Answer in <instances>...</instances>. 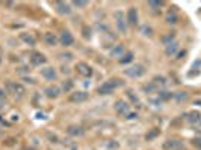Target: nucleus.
<instances>
[{"label": "nucleus", "mask_w": 201, "mask_h": 150, "mask_svg": "<svg viewBox=\"0 0 201 150\" xmlns=\"http://www.w3.org/2000/svg\"><path fill=\"white\" fill-rule=\"evenodd\" d=\"M60 59H63V60H72V54L71 53H63V54H60Z\"/></svg>", "instance_id": "obj_26"}, {"label": "nucleus", "mask_w": 201, "mask_h": 150, "mask_svg": "<svg viewBox=\"0 0 201 150\" xmlns=\"http://www.w3.org/2000/svg\"><path fill=\"white\" fill-rule=\"evenodd\" d=\"M200 122H201V120H200Z\"/></svg>", "instance_id": "obj_38"}, {"label": "nucleus", "mask_w": 201, "mask_h": 150, "mask_svg": "<svg viewBox=\"0 0 201 150\" xmlns=\"http://www.w3.org/2000/svg\"><path fill=\"white\" fill-rule=\"evenodd\" d=\"M20 38L27 44V45H30V47H33L35 44H36V39H35V36L33 35H30V33H21L20 35Z\"/></svg>", "instance_id": "obj_15"}, {"label": "nucleus", "mask_w": 201, "mask_h": 150, "mask_svg": "<svg viewBox=\"0 0 201 150\" xmlns=\"http://www.w3.org/2000/svg\"><path fill=\"white\" fill-rule=\"evenodd\" d=\"M5 107V102H3V99H0V108H3Z\"/></svg>", "instance_id": "obj_36"}, {"label": "nucleus", "mask_w": 201, "mask_h": 150, "mask_svg": "<svg viewBox=\"0 0 201 150\" xmlns=\"http://www.w3.org/2000/svg\"><path fill=\"white\" fill-rule=\"evenodd\" d=\"M45 95L48 96V98H57L59 95H60V89L57 87V86H50V87H47L45 89Z\"/></svg>", "instance_id": "obj_13"}, {"label": "nucleus", "mask_w": 201, "mask_h": 150, "mask_svg": "<svg viewBox=\"0 0 201 150\" xmlns=\"http://www.w3.org/2000/svg\"><path fill=\"white\" fill-rule=\"evenodd\" d=\"M114 18H116V24H117L119 32L125 33V32H126V29H128L126 21H125V14H123L122 11H117V12H114Z\"/></svg>", "instance_id": "obj_3"}, {"label": "nucleus", "mask_w": 201, "mask_h": 150, "mask_svg": "<svg viewBox=\"0 0 201 150\" xmlns=\"http://www.w3.org/2000/svg\"><path fill=\"white\" fill-rule=\"evenodd\" d=\"M179 147H182V143L177 141V140H168V141L164 144V149H165V150H176V149H179Z\"/></svg>", "instance_id": "obj_14"}, {"label": "nucleus", "mask_w": 201, "mask_h": 150, "mask_svg": "<svg viewBox=\"0 0 201 150\" xmlns=\"http://www.w3.org/2000/svg\"><path fill=\"white\" fill-rule=\"evenodd\" d=\"M111 56L113 57H123L125 56V47L123 45H117L114 50H111Z\"/></svg>", "instance_id": "obj_16"}, {"label": "nucleus", "mask_w": 201, "mask_h": 150, "mask_svg": "<svg viewBox=\"0 0 201 150\" xmlns=\"http://www.w3.org/2000/svg\"><path fill=\"white\" fill-rule=\"evenodd\" d=\"M173 98H174L176 101L182 102V101H186V99H188V93H186V92H177V93L173 95Z\"/></svg>", "instance_id": "obj_21"}, {"label": "nucleus", "mask_w": 201, "mask_h": 150, "mask_svg": "<svg viewBox=\"0 0 201 150\" xmlns=\"http://www.w3.org/2000/svg\"><path fill=\"white\" fill-rule=\"evenodd\" d=\"M60 44H62L63 47H69V45H72V44H74V36H72L68 30H63L62 35H60Z\"/></svg>", "instance_id": "obj_5"}, {"label": "nucleus", "mask_w": 201, "mask_h": 150, "mask_svg": "<svg viewBox=\"0 0 201 150\" xmlns=\"http://www.w3.org/2000/svg\"><path fill=\"white\" fill-rule=\"evenodd\" d=\"M188 116H189L188 120H189L191 123H197V122L201 120V116H200V113H197V111H192V113H189Z\"/></svg>", "instance_id": "obj_19"}, {"label": "nucleus", "mask_w": 201, "mask_h": 150, "mask_svg": "<svg viewBox=\"0 0 201 150\" xmlns=\"http://www.w3.org/2000/svg\"><path fill=\"white\" fill-rule=\"evenodd\" d=\"M194 146H195V147H198V149H201V138L194 140Z\"/></svg>", "instance_id": "obj_30"}, {"label": "nucleus", "mask_w": 201, "mask_h": 150, "mask_svg": "<svg viewBox=\"0 0 201 150\" xmlns=\"http://www.w3.org/2000/svg\"><path fill=\"white\" fill-rule=\"evenodd\" d=\"M77 71H78V74H81L83 77H92V74H93L92 68H90L87 63H84V62L77 63Z\"/></svg>", "instance_id": "obj_4"}, {"label": "nucleus", "mask_w": 201, "mask_h": 150, "mask_svg": "<svg viewBox=\"0 0 201 150\" xmlns=\"http://www.w3.org/2000/svg\"><path fill=\"white\" fill-rule=\"evenodd\" d=\"M87 99H89V93H86V92H74L71 95V101L72 102H84Z\"/></svg>", "instance_id": "obj_12"}, {"label": "nucleus", "mask_w": 201, "mask_h": 150, "mask_svg": "<svg viewBox=\"0 0 201 150\" xmlns=\"http://www.w3.org/2000/svg\"><path fill=\"white\" fill-rule=\"evenodd\" d=\"M126 20H128V23H129L131 26H137V23H138V12H137L135 8H129Z\"/></svg>", "instance_id": "obj_9"}, {"label": "nucleus", "mask_w": 201, "mask_h": 150, "mask_svg": "<svg viewBox=\"0 0 201 150\" xmlns=\"http://www.w3.org/2000/svg\"><path fill=\"white\" fill-rule=\"evenodd\" d=\"M62 72H63V74H69V69L63 66V68H62Z\"/></svg>", "instance_id": "obj_35"}, {"label": "nucleus", "mask_w": 201, "mask_h": 150, "mask_svg": "<svg viewBox=\"0 0 201 150\" xmlns=\"http://www.w3.org/2000/svg\"><path fill=\"white\" fill-rule=\"evenodd\" d=\"M144 72H146V69H144V66H141V65L131 66V68L125 69V74H126L128 77H131V78H140V77L144 75Z\"/></svg>", "instance_id": "obj_2"}, {"label": "nucleus", "mask_w": 201, "mask_h": 150, "mask_svg": "<svg viewBox=\"0 0 201 150\" xmlns=\"http://www.w3.org/2000/svg\"><path fill=\"white\" fill-rule=\"evenodd\" d=\"M132 60H134V54H132V53H125V56L119 59V62H120L122 65H123V63H129V62H132Z\"/></svg>", "instance_id": "obj_20"}, {"label": "nucleus", "mask_w": 201, "mask_h": 150, "mask_svg": "<svg viewBox=\"0 0 201 150\" xmlns=\"http://www.w3.org/2000/svg\"><path fill=\"white\" fill-rule=\"evenodd\" d=\"M119 86H122V81H120V80H110V81L104 83L102 86L98 89V93H100V95H110V93H113V90H114L116 87H119Z\"/></svg>", "instance_id": "obj_1"}, {"label": "nucleus", "mask_w": 201, "mask_h": 150, "mask_svg": "<svg viewBox=\"0 0 201 150\" xmlns=\"http://www.w3.org/2000/svg\"><path fill=\"white\" fill-rule=\"evenodd\" d=\"M18 71H20V72H29L30 69H29V68H20Z\"/></svg>", "instance_id": "obj_33"}, {"label": "nucleus", "mask_w": 201, "mask_h": 150, "mask_svg": "<svg viewBox=\"0 0 201 150\" xmlns=\"http://www.w3.org/2000/svg\"><path fill=\"white\" fill-rule=\"evenodd\" d=\"M114 108H116V111H117L120 116H126V114L129 113V105H128L125 101H117L116 105H114Z\"/></svg>", "instance_id": "obj_8"}, {"label": "nucleus", "mask_w": 201, "mask_h": 150, "mask_svg": "<svg viewBox=\"0 0 201 150\" xmlns=\"http://www.w3.org/2000/svg\"><path fill=\"white\" fill-rule=\"evenodd\" d=\"M8 90L9 92H12V93H15V95H24V87L21 86V84H18V83H12V81H9L8 84Z\"/></svg>", "instance_id": "obj_7"}, {"label": "nucleus", "mask_w": 201, "mask_h": 150, "mask_svg": "<svg viewBox=\"0 0 201 150\" xmlns=\"http://www.w3.org/2000/svg\"><path fill=\"white\" fill-rule=\"evenodd\" d=\"M0 63H2V50H0Z\"/></svg>", "instance_id": "obj_37"}, {"label": "nucleus", "mask_w": 201, "mask_h": 150, "mask_svg": "<svg viewBox=\"0 0 201 150\" xmlns=\"http://www.w3.org/2000/svg\"><path fill=\"white\" fill-rule=\"evenodd\" d=\"M143 89H144V92H147V93H150V92H153V90L156 89V84H155V83H150V84H147V86H144Z\"/></svg>", "instance_id": "obj_24"}, {"label": "nucleus", "mask_w": 201, "mask_h": 150, "mask_svg": "<svg viewBox=\"0 0 201 150\" xmlns=\"http://www.w3.org/2000/svg\"><path fill=\"white\" fill-rule=\"evenodd\" d=\"M68 134L72 135V137H80V135L84 134V131H83L80 126H71V128L68 129Z\"/></svg>", "instance_id": "obj_17"}, {"label": "nucleus", "mask_w": 201, "mask_h": 150, "mask_svg": "<svg viewBox=\"0 0 201 150\" xmlns=\"http://www.w3.org/2000/svg\"><path fill=\"white\" fill-rule=\"evenodd\" d=\"M47 62V59L41 54V53H33L32 56H30V63L33 65V66H41V65H44Z\"/></svg>", "instance_id": "obj_6"}, {"label": "nucleus", "mask_w": 201, "mask_h": 150, "mask_svg": "<svg viewBox=\"0 0 201 150\" xmlns=\"http://www.w3.org/2000/svg\"><path fill=\"white\" fill-rule=\"evenodd\" d=\"M45 42L48 44V45H51V47H54L56 44H57V38H56V35H53V33H45Z\"/></svg>", "instance_id": "obj_18"}, {"label": "nucleus", "mask_w": 201, "mask_h": 150, "mask_svg": "<svg viewBox=\"0 0 201 150\" xmlns=\"http://www.w3.org/2000/svg\"><path fill=\"white\" fill-rule=\"evenodd\" d=\"M89 3L87 2H74V6H77V8H86Z\"/></svg>", "instance_id": "obj_27"}, {"label": "nucleus", "mask_w": 201, "mask_h": 150, "mask_svg": "<svg viewBox=\"0 0 201 150\" xmlns=\"http://www.w3.org/2000/svg\"><path fill=\"white\" fill-rule=\"evenodd\" d=\"M158 135H159V131H158V129H153L152 132H149V134L146 135V140H149V141H150V140H153L155 137H158Z\"/></svg>", "instance_id": "obj_23"}, {"label": "nucleus", "mask_w": 201, "mask_h": 150, "mask_svg": "<svg viewBox=\"0 0 201 150\" xmlns=\"http://www.w3.org/2000/svg\"><path fill=\"white\" fill-rule=\"evenodd\" d=\"M41 74H42L44 78H47V80H50V81H56V80H57V72H56L53 68H44Z\"/></svg>", "instance_id": "obj_11"}, {"label": "nucleus", "mask_w": 201, "mask_h": 150, "mask_svg": "<svg viewBox=\"0 0 201 150\" xmlns=\"http://www.w3.org/2000/svg\"><path fill=\"white\" fill-rule=\"evenodd\" d=\"M0 99H5V92L0 89Z\"/></svg>", "instance_id": "obj_34"}, {"label": "nucleus", "mask_w": 201, "mask_h": 150, "mask_svg": "<svg viewBox=\"0 0 201 150\" xmlns=\"http://www.w3.org/2000/svg\"><path fill=\"white\" fill-rule=\"evenodd\" d=\"M54 5H56V9H57V12H59V14H62V15H69V14H71V6H69L68 3L56 2Z\"/></svg>", "instance_id": "obj_10"}, {"label": "nucleus", "mask_w": 201, "mask_h": 150, "mask_svg": "<svg viewBox=\"0 0 201 150\" xmlns=\"http://www.w3.org/2000/svg\"><path fill=\"white\" fill-rule=\"evenodd\" d=\"M167 20H168V23H176V20H177V18H176V15H171V14H170Z\"/></svg>", "instance_id": "obj_31"}, {"label": "nucleus", "mask_w": 201, "mask_h": 150, "mask_svg": "<svg viewBox=\"0 0 201 150\" xmlns=\"http://www.w3.org/2000/svg\"><path fill=\"white\" fill-rule=\"evenodd\" d=\"M128 96H129V98L132 99V102H135V104H140L138 98H137V96L134 95V92H132V90H128Z\"/></svg>", "instance_id": "obj_25"}, {"label": "nucleus", "mask_w": 201, "mask_h": 150, "mask_svg": "<svg viewBox=\"0 0 201 150\" xmlns=\"http://www.w3.org/2000/svg\"><path fill=\"white\" fill-rule=\"evenodd\" d=\"M71 87H72V81H71V80H68L66 83H63V89H65V92H68Z\"/></svg>", "instance_id": "obj_28"}, {"label": "nucleus", "mask_w": 201, "mask_h": 150, "mask_svg": "<svg viewBox=\"0 0 201 150\" xmlns=\"http://www.w3.org/2000/svg\"><path fill=\"white\" fill-rule=\"evenodd\" d=\"M143 33H144L146 36H150V35H152V29H147V26H144V27H143Z\"/></svg>", "instance_id": "obj_29"}, {"label": "nucleus", "mask_w": 201, "mask_h": 150, "mask_svg": "<svg viewBox=\"0 0 201 150\" xmlns=\"http://www.w3.org/2000/svg\"><path fill=\"white\" fill-rule=\"evenodd\" d=\"M177 50H179V45L171 42V44H168V47H167V54H168V56H173Z\"/></svg>", "instance_id": "obj_22"}, {"label": "nucleus", "mask_w": 201, "mask_h": 150, "mask_svg": "<svg viewBox=\"0 0 201 150\" xmlns=\"http://www.w3.org/2000/svg\"><path fill=\"white\" fill-rule=\"evenodd\" d=\"M126 116H128V117H126V119H129V120H132V119H137V117H138V116H137V114H135V113H128V114H126Z\"/></svg>", "instance_id": "obj_32"}]
</instances>
